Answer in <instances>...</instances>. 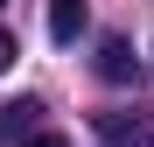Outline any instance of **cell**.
Here are the masks:
<instances>
[{
	"mask_svg": "<svg viewBox=\"0 0 154 147\" xmlns=\"http://www.w3.org/2000/svg\"><path fill=\"white\" fill-rule=\"evenodd\" d=\"M98 140H105V147H154V105L98 112Z\"/></svg>",
	"mask_w": 154,
	"mask_h": 147,
	"instance_id": "6da1fadb",
	"label": "cell"
},
{
	"mask_svg": "<svg viewBox=\"0 0 154 147\" xmlns=\"http://www.w3.org/2000/svg\"><path fill=\"white\" fill-rule=\"evenodd\" d=\"M98 77H105V84H133L140 77V56L126 49V35H105V42H98Z\"/></svg>",
	"mask_w": 154,
	"mask_h": 147,
	"instance_id": "7a4b0ae2",
	"label": "cell"
},
{
	"mask_svg": "<svg viewBox=\"0 0 154 147\" xmlns=\"http://www.w3.org/2000/svg\"><path fill=\"white\" fill-rule=\"evenodd\" d=\"M35 119H42V105H35V98L0 105V140H35Z\"/></svg>",
	"mask_w": 154,
	"mask_h": 147,
	"instance_id": "3957f363",
	"label": "cell"
},
{
	"mask_svg": "<svg viewBox=\"0 0 154 147\" xmlns=\"http://www.w3.org/2000/svg\"><path fill=\"white\" fill-rule=\"evenodd\" d=\"M84 0H49V35H56V42H77V35H84Z\"/></svg>",
	"mask_w": 154,
	"mask_h": 147,
	"instance_id": "277c9868",
	"label": "cell"
},
{
	"mask_svg": "<svg viewBox=\"0 0 154 147\" xmlns=\"http://www.w3.org/2000/svg\"><path fill=\"white\" fill-rule=\"evenodd\" d=\"M7 63H14V35L0 28V70H7Z\"/></svg>",
	"mask_w": 154,
	"mask_h": 147,
	"instance_id": "5b68a950",
	"label": "cell"
},
{
	"mask_svg": "<svg viewBox=\"0 0 154 147\" xmlns=\"http://www.w3.org/2000/svg\"><path fill=\"white\" fill-rule=\"evenodd\" d=\"M28 147H70V140H63V133H35Z\"/></svg>",
	"mask_w": 154,
	"mask_h": 147,
	"instance_id": "8992f818",
	"label": "cell"
}]
</instances>
